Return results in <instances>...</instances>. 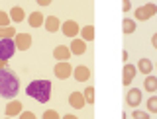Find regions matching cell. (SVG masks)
I'll return each instance as SVG.
<instances>
[{"mask_svg": "<svg viewBox=\"0 0 157 119\" xmlns=\"http://www.w3.org/2000/svg\"><path fill=\"white\" fill-rule=\"evenodd\" d=\"M20 92V78L16 76V72L10 70V68H2L0 70V96L14 100L16 94Z\"/></svg>", "mask_w": 157, "mask_h": 119, "instance_id": "1", "label": "cell"}, {"mask_svg": "<svg viewBox=\"0 0 157 119\" xmlns=\"http://www.w3.org/2000/svg\"><path fill=\"white\" fill-rule=\"evenodd\" d=\"M51 82L49 80H33L28 84L26 88V94L29 98H33L36 102L39 103H47L49 100H51Z\"/></svg>", "mask_w": 157, "mask_h": 119, "instance_id": "2", "label": "cell"}, {"mask_svg": "<svg viewBox=\"0 0 157 119\" xmlns=\"http://www.w3.org/2000/svg\"><path fill=\"white\" fill-rule=\"evenodd\" d=\"M134 14H136V22H147L149 18H153L157 14V4L147 2V4H144V6L136 8Z\"/></svg>", "mask_w": 157, "mask_h": 119, "instance_id": "3", "label": "cell"}, {"mask_svg": "<svg viewBox=\"0 0 157 119\" xmlns=\"http://www.w3.org/2000/svg\"><path fill=\"white\" fill-rule=\"evenodd\" d=\"M16 53V43L14 39H0V59L2 61H10Z\"/></svg>", "mask_w": 157, "mask_h": 119, "instance_id": "4", "label": "cell"}, {"mask_svg": "<svg viewBox=\"0 0 157 119\" xmlns=\"http://www.w3.org/2000/svg\"><path fill=\"white\" fill-rule=\"evenodd\" d=\"M53 72H55V76L59 78V80H65V78L73 76V67L69 61H59L55 64V68H53Z\"/></svg>", "mask_w": 157, "mask_h": 119, "instance_id": "5", "label": "cell"}, {"mask_svg": "<svg viewBox=\"0 0 157 119\" xmlns=\"http://www.w3.org/2000/svg\"><path fill=\"white\" fill-rule=\"evenodd\" d=\"M14 43H16L18 51H28V49L32 47L33 39H32L29 33H16V35H14Z\"/></svg>", "mask_w": 157, "mask_h": 119, "instance_id": "6", "label": "cell"}, {"mask_svg": "<svg viewBox=\"0 0 157 119\" xmlns=\"http://www.w3.org/2000/svg\"><path fill=\"white\" fill-rule=\"evenodd\" d=\"M61 31H63V35H67V37H77L78 35V31H81V27H78V23L75 22V20H67V22H63L61 23Z\"/></svg>", "mask_w": 157, "mask_h": 119, "instance_id": "7", "label": "cell"}, {"mask_svg": "<svg viewBox=\"0 0 157 119\" xmlns=\"http://www.w3.org/2000/svg\"><path fill=\"white\" fill-rule=\"evenodd\" d=\"M136 72H137V68L134 64L124 63V68H122V84H124V86H130L132 80H134V76H136Z\"/></svg>", "mask_w": 157, "mask_h": 119, "instance_id": "8", "label": "cell"}, {"mask_svg": "<svg viewBox=\"0 0 157 119\" xmlns=\"http://www.w3.org/2000/svg\"><path fill=\"white\" fill-rule=\"evenodd\" d=\"M22 102H20V100H10L8 102V106L6 107H4V113H6V117H16V115H20V113H22L24 110H22Z\"/></svg>", "mask_w": 157, "mask_h": 119, "instance_id": "9", "label": "cell"}, {"mask_svg": "<svg viewBox=\"0 0 157 119\" xmlns=\"http://www.w3.org/2000/svg\"><path fill=\"white\" fill-rule=\"evenodd\" d=\"M69 106H71L73 110H82V107L86 106L82 92H71L69 94Z\"/></svg>", "mask_w": 157, "mask_h": 119, "instance_id": "10", "label": "cell"}, {"mask_svg": "<svg viewBox=\"0 0 157 119\" xmlns=\"http://www.w3.org/2000/svg\"><path fill=\"white\" fill-rule=\"evenodd\" d=\"M141 98H144V96H141V90H140V88H132V90L126 94V103L130 107H137L141 103Z\"/></svg>", "mask_w": 157, "mask_h": 119, "instance_id": "11", "label": "cell"}, {"mask_svg": "<svg viewBox=\"0 0 157 119\" xmlns=\"http://www.w3.org/2000/svg\"><path fill=\"white\" fill-rule=\"evenodd\" d=\"M69 49H71V55H82V53L86 51V41H82V39H78V37H73Z\"/></svg>", "mask_w": 157, "mask_h": 119, "instance_id": "12", "label": "cell"}, {"mask_svg": "<svg viewBox=\"0 0 157 119\" xmlns=\"http://www.w3.org/2000/svg\"><path fill=\"white\" fill-rule=\"evenodd\" d=\"M73 78H75L77 82H86L88 78H90V68L88 67H77V68H73Z\"/></svg>", "mask_w": 157, "mask_h": 119, "instance_id": "13", "label": "cell"}, {"mask_svg": "<svg viewBox=\"0 0 157 119\" xmlns=\"http://www.w3.org/2000/svg\"><path fill=\"white\" fill-rule=\"evenodd\" d=\"M53 59L55 61H69L71 59V49L67 45H57L53 49Z\"/></svg>", "mask_w": 157, "mask_h": 119, "instance_id": "14", "label": "cell"}, {"mask_svg": "<svg viewBox=\"0 0 157 119\" xmlns=\"http://www.w3.org/2000/svg\"><path fill=\"white\" fill-rule=\"evenodd\" d=\"M43 27H45L49 33H55V31L61 29V22H59L57 16H47L45 22H43Z\"/></svg>", "mask_w": 157, "mask_h": 119, "instance_id": "15", "label": "cell"}, {"mask_svg": "<svg viewBox=\"0 0 157 119\" xmlns=\"http://www.w3.org/2000/svg\"><path fill=\"white\" fill-rule=\"evenodd\" d=\"M43 22H45V16H43L41 12H32L28 16V23H29V27H41L43 26Z\"/></svg>", "mask_w": 157, "mask_h": 119, "instance_id": "16", "label": "cell"}, {"mask_svg": "<svg viewBox=\"0 0 157 119\" xmlns=\"http://www.w3.org/2000/svg\"><path fill=\"white\" fill-rule=\"evenodd\" d=\"M10 20H12L14 23H22L24 20H26V12H24V8L22 6H14L12 10H10Z\"/></svg>", "mask_w": 157, "mask_h": 119, "instance_id": "17", "label": "cell"}, {"mask_svg": "<svg viewBox=\"0 0 157 119\" xmlns=\"http://www.w3.org/2000/svg\"><path fill=\"white\" fill-rule=\"evenodd\" d=\"M136 68H137L141 74H145V76H147V74L153 72V63H151L149 59H140V63H137Z\"/></svg>", "mask_w": 157, "mask_h": 119, "instance_id": "18", "label": "cell"}, {"mask_svg": "<svg viewBox=\"0 0 157 119\" xmlns=\"http://www.w3.org/2000/svg\"><path fill=\"white\" fill-rule=\"evenodd\" d=\"M81 39L82 41H94V26H85L81 27Z\"/></svg>", "mask_w": 157, "mask_h": 119, "instance_id": "19", "label": "cell"}, {"mask_svg": "<svg viewBox=\"0 0 157 119\" xmlns=\"http://www.w3.org/2000/svg\"><path fill=\"white\" fill-rule=\"evenodd\" d=\"M144 88H145V92H157V76L147 74L144 80Z\"/></svg>", "mask_w": 157, "mask_h": 119, "instance_id": "20", "label": "cell"}, {"mask_svg": "<svg viewBox=\"0 0 157 119\" xmlns=\"http://www.w3.org/2000/svg\"><path fill=\"white\" fill-rule=\"evenodd\" d=\"M122 31H124L126 35L134 33V31H136V20H132V18H124V22H122Z\"/></svg>", "mask_w": 157, "mask_h": 119, "instance_id": "21", "label": "cell"}, {"mask_svg": "<svg viewBox=\"0 0 157 119\" xmlns=\"http://www.w3.org/2000/svg\"><path fill=\"white\" fill-rule=\"evenodd\" d=\"M14 35H16L14 27H0V39H14Z\"/></svg>", "mask_w": 157, "mask_h": 119, "instance_id": "22", "label": "cell"}, {"mask_svg": "<svg viewBox=\"0 0 157 119\" xmlns=\"http://www.w3.org/2000/svg\"><path fill=\"white\" fill-rule=\"evenodd\" d=\"M82 96H85V102L86 103H94V88H92V86H86L85 92H82Z\"/></svg>", "mask_w": 157, "mask_h": 119, "instance_id": "23", "label": "cell"}, {"mask_svg": "<svg viewBox=\"0 0 157 119\" xmlns=\"http://www.w3.org/2000/svg\"><path fill=\"white\" fill-rule=\"evenodd\" d=\"M147 111H149V113H157V96L147 98Z\"/></svg>", "mask_w": 157, "mask_h": 119, "instance_id": "24", "label": "cell"}, {"mask_svg": "<svg viewBox=\"0 0 157 119\" xmlns=\"http://www.w3.org/2000/svg\"><path fill=\"white\" fill-rule=\"evenodd\" d=\"M10 22H12V20H10V16H8L6 12H2V10H0V27H8Z\"/></svg>", "mask_w": 157, "mask_h": 119, "instance_id": "25", "label": "cell"}, {"mask_svg": "<svg viewBox=\"0 0 157 119\" xmlns=\"http://www.w3.org/2000/svg\"><path fill=\"white\" fill-rule=\"evenodd\" d=\"M132 117H134V119H149V111L134 110V113H132Z\"/></svg>", "mask_w": 157, "mask_h": 119, "instance_id": "26", "label": "cell"}, {"mask_svg": "<svg viewBox=\"0 0 157 119\" xmlns=\"http://www.w3.org/2000/svg\"><path fill=\"white\" fill-rule=\"evenodd\" d=\"M43 119H61V117H59V113L55 110H47L43 113Z\"/></svg>", "mask_w": 157, "mask_h": 119, "instance_id": "27", "label": "cell"}, {"mask_svg": "<svg viewBox=\"0 0 157 119\" xmlns=\"http://www.w3.org/2000/svg\"><path fill=\"white\" fill-rule=\"evenodd\" d=\"M18 119H37V117H36V113H32V111H22L18 115Z\"/></svg>", "mask_w": 157, "mask_h": 119, "instance_id": "28", "label": "cell"}, {"mask_svg": "<svg viewBox=\"0 0 157 119\" xmlns=\"http://www.w3.org/2000/svg\"><path fill=\"white\" fill-rule=\"evenodd\" d=\"M130 10H132V2H130V0H122V12L128 14Z\"/></svg>", "mask_w": 157, "mask_h": 119, "instance_id": "29", "label": "cell"}, {"mask_svg": "<svg viewBox=\"0 0 157 119\" xmlns=\"http://www.w3.org/2000/svg\"><path fill=\"white\" fill-rule=\"evenodd\" d=\"M151 45H153V49L157 51V33H153V35H151Z\"/></svg>", "mask_w": 157, "mask_h": 119, "instance_id": "30", "label": "cell"}, {"mask_svg": "<svg viewBox=\"0 0 157 119\" xmlns=\"http://www.w3.org/2000/svg\"><path fill=\"white\" fill-rule=\"evenodd\" d=\"M51 2H53V0H37V4H39V6H49Z\"/></svg>", "mask_w": 157, "mask_h": 119, "instance_id": "31", "label": "cell"}, {"mask_svg": "<svg viewBox=\"0 0 157 119\" xmlns=\"http://www.w3.org/2000/svg\"><path fill=\"white\" fill-rule=\"evenodd\" d=\"M8 67V61H2V59H0V70H2V68H6Z\"/></svg>", "mask_w": 157, "mask_h": 119, "instance_id": "32", "label": "cell"}, {"mask_svg": "<svg viewBox=\"0 0 157 119\" xmlns=\"http://www.w3.org/2000/svg\"><path fill=\"white\" fill-rule=\"evenodd\" d=\"M122 61H124V63L128 61V51H124V53H122Z\"/></svg>", "mask_w": 157, "mask_h": 119, "instance_id": "33", "label": "cell"}, {"mask_svg": "<svg viewBox=\"0 0 157 119\" xmlns=\"http://www.w3.org/2000/svg\"><path fill=\"white\" fill-rule=\"evenodd\" d=\"M63 119H77L75 115H71V113H69V115H63Z\"/></svg>", "mask_w": 157, "mask_h": 119, "instance_id": "34", "label": "cell"}, {"mask_svg": "<svg viewBox=\"0 0 157 119\" xmlns=\"http://www.w3.org/2000/svg\"><path fill=\"white\" fill-rule=\"evenodd\" d=\"M153 68H157V64H153Z\"/></svg>", "mask_w": 157, "mask_h": 119, "instance_id": "35", "label": "cell"}, {"mask_svg": "<svg viewBox=\"0 0 157 119\" xmlns=\"http://www.w3.org/2000/svg\"><path fill=\"white\" fill-rule=\"evenodd\" d=\"M4 119H12V117H4Z\"/></svg>", "mask_w": 157, "mask_h": 119, "instance_id": "36", "label": "cell"}]
</instances>
